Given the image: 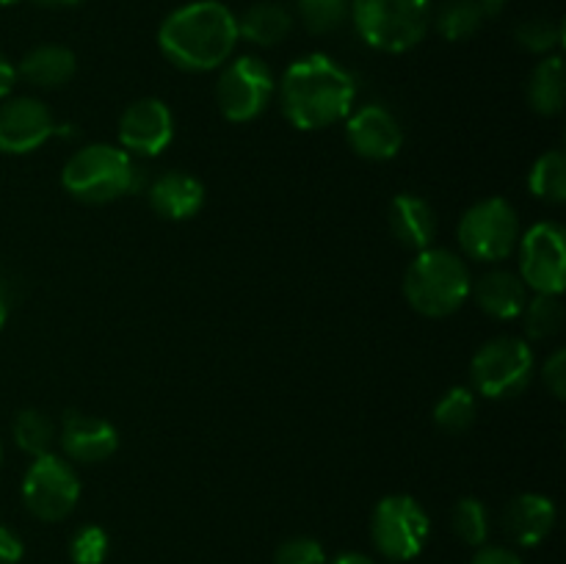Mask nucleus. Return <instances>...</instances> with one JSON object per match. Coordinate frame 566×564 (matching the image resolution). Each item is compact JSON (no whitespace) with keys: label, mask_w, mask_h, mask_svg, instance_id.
<instances>
[{"label":"nucleus","mask_w":566,"mask_h":564,"mask_svg":"<svg viewBox=\"0 0 566 564\" xmlns=\"http://www.w3.org/2000/svg\"><path fill=\"white\" fill-rule=\"evenodd\" d=\"M473 291L468 260L446 247H429L415 254L403 274V299L426 318H448L464 307Z\"/></svg>","instance_id":"nucleus-3"},{"label":"nucleus","mask_w":566,"mask_h":564,"mask_svg":"<svg viewBox=\"0 0 566 564\" xmlns=\"http://www.w3.org/2000/svg\"><path fill=\"white\" fill-rule=\"evenodd\" d=\"M556 525V503L539 492L514 495L503 509V531L520 547H536Z\"/></svg>","instance_id":"nucleus-16"},{"label":"nucleus","mask_w":566,"mask_h":564,"mask_svg":"<svg viewBox=\"0 0 566 564\" xmlns=\"http://www.w3.org/2000/svg\"><path fill=\"white\" fill-rule=\"evenodd\" d=\"M36 3L48 6V9H66V6H77L81 0H36Z\"/></svg>","instance_id":"nucleus-38"},{"label":"nucleus","mask_w":566,"mask_h":564,"mask_svg":"<svg viewBox=\"0 0 566 564\" xmlns=\"http://www.w3.org/2000/svg\"><path fill=\"white\" fill-rule=\"evenodd\" d=\"M77 59L64 44H39L22 55L17 77L36 88H61L75 77Z\"/></svg>","instance_id":"nucleus-20"},{"label":"nucleus","mask_w":566,"mask_h":564,"mask_svg":"<svg viewBox=\"0 0 566 564\" xmlns=\"http://www.w3.org/2000/svg\"><path fill=\"white\" fill-rule=\"evenodd\" d=\"M542 382H545L547 390L556 398H564L566 393V352L564 348H556L551 357L542 365Z\"/></svg>","instance_id":"nucleus-33"},{"label":"nucleus","mask_w":566,"mask_h":564,"mask_svg":"<svg viewBox=\"0 0 566 564\" xmlns=\"http://www.w3.org/2000/svg\"><path fill=\"white\" fill-rule=\"evenodd\" d=\"M276 94V77L258 55L230 59L216 81V105L221 116L235 125L252 122L263 114Z\"/></svg>","instance_id":"nucleus-10"},{"label":"nucleus","mask_w":566,"mask_h":564,"mask_svg":"<svg viewBox=\"0 0 566 564\" xmlns=\"http://www.w3.org/2000/svg\"><path fill=\"white\" fill-rule=\"evenodd\" d=\"M274 564H326V551L315 536H291L276 545Z\"/></svg>","instance_id":"nucleus-32"},{"label":"nucleus","mask_w":566,"mask_h":564,"mask_svg":"<svg viewBox=\"0 0 566 564\" xmlns=\"http://www.w3.org/2000/svg\"><path fill=\"white\" fill-rule=\"evenodd\" d=\"M149 208L166 221H188L205 208V186L180 169L164 171L147 188Z\"/></svg>","instance_id":"nucleus-17"},{"label":"nucleus","mask_w":566,"mask_h":564,"mask_svg":"<svg viewBox=\"0 0 566 564\" xmlns=\"http://www.w3.org/2000/svg\"><path fill=\"white\" fill-rule=\"evenodd\" d=\"M238 17L219 0H193L171 11L158 28V48L186 72L221 70L238 44Z\"/></svg>","instance_id":"nucleus-2"},{"label":"nucleus","mask_w":566,"mask_h":564,"mask_svg":"<svg viewBox=\"0 0 566 564\" xmlns=\"http://www.w3.org/2000/svg\"><path fill=\"white\" fill-rule=\"evenodd\" d=\"M6 318H9V304H6V296L0 293V330H3Z\"/></svg>","instance_id":"nucleus-40"},{"label":"nucleus","mask_w":566,"mask_h":564,"mask_svg":"<svg viewBox=\"0 0 566 564\" xmlns=\"http://www.w3.org/2000/svg\"><path fill=\"white\" fill-rule=\"evenodd\" d=\"M536 374V357L528 341L501 335L486 341L470 363V390L484 398H514L528 390Z\"/></svg>","instance_id":"nucleus-7"},{"label":"nucleus","mask_w":566,"mask_h":564,"mask_svg":"<svg viewBox=\"0 0 566 564\" xmlns=\"http://www.w3.org/2000/svg\"><path fill=\"white\" fill-rule=\"evenodd\" d=\"M0 462H3V446H0Z\"/></svg>","instance_id":"nucleus-42"},{"label":"nucleus","mask_w":566,"mask_h":564,"mask_svg":"<svg viewBox=\"0 0 566 564\" xmlns=\"http://www.w3.org/2000/svg\"><path fill=\"white\" fill-rule=\"evenodd\" d=\"M470 564H523V558H520L512 547L481 545L479 551H475L473 562Z\"/></svg>","instance_id":"nucleus-34"},{"label":"nucleus","mask_w":566,"mask_h":564,"mask_svg":"<svg viewBox=\"0 0 566 564\" xmlns=\"http://www.w3.org/2000/svg\"><path fill=\"white\" fill-rule=\"evenodd\" d=\"M451 523L464 545L481 547L490 540V512H486L484 501H479V498H462V501H457Z\"/></svg>","instance_id":"nucleus-28"},{"label":"nucleus","mask_w":566,"mask_h":564,"mask_svg":"<svg viewBox=\"0 0 566 564\" xmlns=\"http://www.w3.org/2000/svg\"><path fill=\"white\" fill-rule=\"evenodd\" d=\"M479 398L470 387H451L434 404V424L448 435H462L475 424Z\"/></svg>","instance_id":"nucleus-25"},{"label":"nucleus","mask_w":566,"mask_h":564,"mask_svg":"<svg viewBox=\"0 0 566 564\" xmlns=\"http://www.w3.org/2000/svg\"><path fill=\"white\" fill-rule=\"evenodd\" d=\"M14 3H20V0H0V6H14Z\"/></svg>","instance_id":"nucleus-41"},{"label":"nucleus","mask_w":566,"mask_h":564,"mask_svg":"<svg viewBox=\"0 0 566 564\" xmlns=\"http://www.w3.org/2000/svg\"><path fill=\"white\" fill-rule=\"evenodd\" d=\"M293 31V14L280 3H254L238 17V36L258 48H274L285 42Z\"/></svg>","instance_id":"nucleus-21"},{"label":"nucleus","mask_w":566,"mask_h":564,"mask_svg":"<svg viewBox=\"0 0 566 564\" xmlns=\"http://www.w3.org/2000/svg\"><path fill=\"white\" fill-rule=\"evenodd\" d=\"M81 501V479L70 459L55 451L33 457L22 476V503L42 523H59L75 512Z\"/></svg>","instance_id":"nucleus-9"},{"label":"nucleus","mask_w":566,"mask_h":564,"mask_svg":"<svg viewBox=\"0 0 566 564\" xmlns=\"http://www.w3.org/2000/svg\"><path fill=\"white\" fill-rule=\"evenodd\" d=\"M525 318V332L534 341H551L562 332L566 321V310L562 296H553V293H531L528 307L520 315Z\"/></svg>","instance_id":"nucleus-27"},{"label":"nucleus","mask_w":566,"mask_h":564,"mask_svg":"<svg viewBox=\"0 0 566 564\" xmlns=\"http://www.w3.org/2000/svg\"><path fill=\"white\" fill-rule=\"evenodd\" d=\"M520 280L531 293L562 296L566 285V236L556 221H539L520 236Z\"/></svg>","instance_id":"nucleus-11"},{"label":"nucleus","mask_w":566,"mask_h":564,"mask_svg":"<svg viewBox=\"0 0 566 564\" xmlns=\"http://www.w3.org/2000/svg\"><path fill=\"white\" fill-rule=\"evenodd\" d=\"M523 224L514 205L503 197H486L470 205L457 227V241L462 258L479 263H501L517 249Z\"/></svg>","instance_id":"nucleus-6"},{"label":"nucleus","mask_w":566,"mask_h":564,"mask_svg":"<svg viewBox=\"0 0 566 564\" xmlns=\"http://www.w3.org/2000/svg\"><path fill=\"white\" fill-rule=\"evenodd\" d=\"M562 25L553 20H547V17H534V20H525L523 25L517 28V42L523 44L528 53H536V55H553L558 48H562Z\"/></svg>","instance_id":"nucleus-30"},{"label":"nucleus","mask_w":566,"mask_h":564,"mask_svg":"<svg viewBox=\"0 0 566 564\" xmlns=\"http://www.w3.org/2000/svg\"><path fill=\"white\" fill-rule=\"evenodd\" d=\"M348 17L368 48L407 53L429 33L431 0H352Z\"/></svg>","instance_id":"nucleus-5"},{"label":"nucleus","mask_w":566,"mask_h":564,"mask_svg":"<svg viewBox=\"0 0 566 564\" xmlns=\"http://www.w3.org/2000/svg\"><path fill=\"white\" fill-rule=\"evenodd\" d=\"M276 92L285 119L313 133L346 122L357 103V77L332 55L310 53L287 66Z\"/></svg>","instance_id":"nucleus-1"},{"label":"nucleus","mask_w":566,"mask_h":564,"mask_svg":"<svg viewBox=\"0 0 566 564\" xmlns=\"http://www.w3.org/2000/svg\"><path fill=\"white\" fill-rule=\"evenodd\" d=\"M528 188L536 199L547 205H562L566 199V158L562 149L539 155L531 166Z\"/></svg>","instance_id":"nucleus-24"},{"label":"nucleus","mask_w":566,"mask_h":564,"mask_svg":"<svg viewBox=\"0 0 566 564\" xmlns=\"http://www.w3.org/2000/svg\"><path fill=\"white\" fill-rule=\"evenodd\" d=\"M310 33H332L348 20V0H293Z\"/></svg>","instance_id":"nucleus-29"},{"label":"nucleus","mask_w":566,"mask_h":564,"mask_svg":"<svg viewBox=\"0 0 566 564\" xmlns=\"http://www.w3.org/2000/svg\"><path fill=\"white\" fill-rule=\"evenodd\" d=\"M119 147L133 158H158L175 142V114L158 97H142L119 116Z\"/></svg>","instance_id":"nucleus-13"},{"label":"nucleus","mask_w":566,"mask_h":564,"mask_svg":"<svg viewBox=\"0 0 566 564\" xmlns=\"http://www.w3.org/2000/svg\"><path fill=\"white\" fill-rule=\"evenodd\" d=\"M431 534L429 512L418 498L392 492L376 503L370 514V540L374 547L390 562H412L423 553Z\"/></svg>","instance_id":"nucleus-8"},{"label":"nucleus","mask_w":566,"mask_h":564,"mask_svg":"<svg viewBox=\"0 0 566 564\" xmlns=\"http://www.w3.org/2000/svg\"><path fill=\"white\" fill-rule=\"evenodd\" d=\"M470 296L475 299L481 310L495 321H517L528 307L531 291L520 274L506 269H492L473 280V291Z\"/></svg>","instance_id":"nucleus-18"},{"label":"nucleus","mask_w":566,"mask_h":564,"mask_svg":"<svg viewBox=\"0 0 566 564\" xmlns=\"http://www.w3.org/2000/svg\"><path fill=\"white\" fill-rule=\"evenodd\" d=\"M346 142L359 158L390 160L403 147V127L390 108L368 103L346 116Z\"/></svg>","instance_id":"nucleus-14"},{"label":"nucleus","mask_w":566,"mask_h":564,"mask_svg":"<svg viewBox=\"0 0 566 564\" xmlns=\"http://www.w3.org/2000/svg\"><path fill=\"white\" fill-rule=\"evenodd\" d=\"M387 221H390L392 238L401 247L412 249V252L434 247L437 213L429 199L418 197V194H398L390 202Z\"/></svg>","instance_id":"nucleus-19"},{"label":"nucleus","mask_w":566,"mask_h":564,"mask_svg":"<svg viewBox=\"0 0 566 564\" xmlns=\"http://www.w3.org/2000/svg\"><path fill=\"white\" fill-rule=\"evenodd\" d=\"M329 564H376V562L370 556H365V553L348 551V553H340L337 558H332Z\"/></svg>","instance_id":"nucleus-37"},{"label":"nucleus","mask_w":566,"mask_h":564,"mask_svg":"<svg viewBox=\"0 0 566 564\" xmlns=\"http://www.w3.org/2000/svg\"><path fill=\"white\" fill-rule=\"evenodd\" d=\"M59 442L72 464H99L114 457L119 448V435H116L114 424H108L105 418L70 412L61 424Z\"/></svg>","instance_id":"nucleus-15"},{"label":"nucleus","mask_w":566,"mask_h":564,"mask_svg":"<svg viewBox=\"0 0 566 564\" xmlns=\"http://www.w3.org/2000/svg\"><path fill=\"white\" fill-rule=\"evenodd\" d=\"M481 3L486 6V11H490V14H495V11L503 9V6H506L509 0H481Z\"/></svg>","instance_id":"nucleus-39"},{"label":"nucleus","mask_w":566,"mask_h":564,"mask_svg":"<svg viewBox=\"0 0 566 564\" xmlns=\"http://www.w3.org/2000/svg\"><path fill=\"white\" fill-rule=\"evenodd\" d=\"M61 122L39 97H6L0 103V153L31 155L50 138L61 136Z\"/></svg>","instance_id":"nucleus-12"},{"label":"nucleus","mask_w":566,"mask_h":564,"mask_svg":"<svg viewBox=\"0 0 566 564\" xmlns=\"http://www.w3.org/2000/svg\"><path fill=\"white\" fill-rule=\"evenodd\" d=\"M490 17L486 6L481 0H448L437 11V31L448 42H464L473 36L484 20Z\"/></svg>","instance_id":"nucleus-23"},{"label":"nucleus","mask_w":566,"mask_h":564,"mask_svg":"<svg viewBox=\"0 0 566 564\" xmlns=\"http://www.w3.org/2000/svg\"><path fill=\"white\" fill-rule=\"evenodd\" d=\"M14 83H17V66L11 64L3 53H0V103H3L6 97H11V92H14Z\"/></svg>","instance_id":"nucleus-36"},{"label":"nucleus","mask_w":566,"mask_h":564,"mask_svg":"<svg viewBox=\"0 0 566 564\" xmlns=\"http://www.w3.org/2000/svg\"><path fill=\"white\" fill-rule=\"evenodd\" d=\"M11 435L20 451L28 457H42V453L53 451L55 442V424L50 415L39 412V409H22L11 424Z\"/></svg>","instance_id":"nucleus-26"},{"label":"nucleus","mask_w":566,"mask_h":564,"mask_svg":"<svg viewBox=\"0 0 566 564\" xmlns=\"http://www.w3.org/2000/svg\"><path fill=\"white\" fill-rule=\"evenodd\" d=\"M566 100V77L564 59L558 53L545 55L534 66L528 77V103L539 116H556L564 111Z\"/></svg>","instance_id":"nucleus-22"},{"label":"nucleus","mask_w":566,"mask_h":564,"mask_svg":"<svg viewBox=\"0 0 566 564\" xmlns=\"http://www.w3.org/2000/svg\"><path fill=\"white\" fill-rule=\"evenodd\" d=\"M72 564H103L108 558V534L99 525H83L70 540Z\"/></svg>","instance_id":"nucleus-31"},{"label":"nucleus","mask_w":566,"mask_h":564,"mask_svg":"<svg viewBox=\"0 0 566 564\" xmlns=\"http://www.w3.org/2000/svg\"><path fill=\"white\" fill-rule=\"evenodd\" d=\"M22 553H25V545L17 536V531L0 523V564H17L22 558Z\"/></svg>","instance_id":"nucleus-35"},{"label":"nucleus","mask_w":566,"mask_h":564,"mask_svg":"<svg viewBox=\"0 0 566 564\" xmlns=\"http://www.w3.org/2000/svg\"><path fill=\"white\" fill-rule=\"evenodd\" d=\"M66 194L86 205H108L142 188V166L119 144H86L61 169Z\"/></svg>","instance_id":"nucleus-4"}]
</instances>
